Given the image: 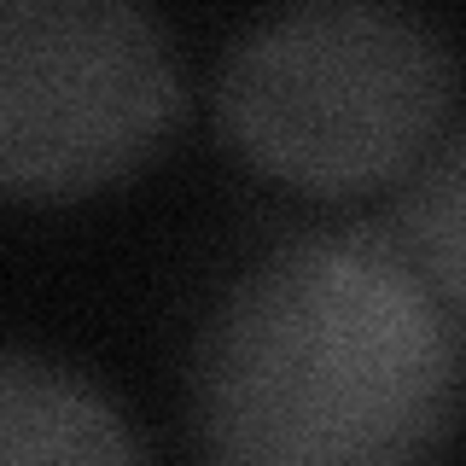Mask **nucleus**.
<instances>
[{"label":"nucleus","instance_id":"nucleus-1","mask_svg":"<svg viewBox=\"0 0 466 466\" xmlns=\"http://www.w3.org/2000/svg\"><path fill=\"white\" fill-rule=\"evenodd\" d=\"M461 309L390 239L262 257L193 356V426L233 466H397L455 426Z\"/></svg>","mask_w":466,"mask_h":466},{"label":"nucleus","instance_id":"nucleus-2","mask_svg":"<svg viewBox=\"0 0 466 466\" xmlns=\"http://www.w3.org/2000/svg\"><path fill=\"white\" fill-rule=\"evenodd\" d=\"M216 116L268 181L350 198L437 152L455 53L408 0H280L228 47Z\"/></svg>","mask_w":466,"mask_h":466},{"label":"nucleus","instance_id":"nucleus-3","mask_svg":"<svg viewBox=\"0 0 466 466\" xmlns=\"http://www.w3.org/2000/svg\"><path fill=\"white\" fill-rule=\"evenodd\" d=\"M181 106L146 0H0V198L106 193L164 152Z\"/></svg>","mask_w":466,"mask_h":466},{"label":"nucleus","instance_id":"nucleus-4","mask_svg":"<svg viewBox=\"0 0 466 466\" xmlns=\"http://www.w3.org/2000/svg\"><path fill=\"white\" fill-rule=\"evenodd\" d=\"M128 420L82 373L41 356H0V466H128Z\"/></svg>","mask_w":466,"mask_h":466},{"label":"nucleus","instance_id":"nucleus-5","mask_svg":"<svg viewBox=\"0 0 466 466\" xmlns=\"http://www.w3.org/2000/svg\"><path fill=\"white\" fill-rule=\"evenodd\" d=\"M408 233H414V257L420 274L437 286V298L449 309H461V135L449 128L437 140L431 169L420 164L414 198H408Z\"/></svg>","mask_w":466,"mask_h":466}]
</instances>
